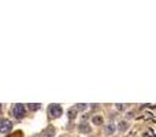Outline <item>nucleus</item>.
Instances as JSON below:
<instances>
[{
	"label": "nucleus",
	"mask_w": 156,
	"mask_h": 137,
	"mask_svg": "<svg viewBox=\"0 0 156 137\" xmlns=\"http://www.w3.org/2000/svg\"><path fill=\"white\" fill-rule=\"evenodd\" d=\"M48 115L51 118H60L63 115V108L60 107V104H49Z\"/></svg>",
	"instance_id": "nucleus-1"
},
{
	"label": "nucleus",
	"mask_w": 156,
	"mask_h": 137,
	"mask_svg": "<svg viewBox=\"0 0 156 137\" xmlns=\"http://www.w3.org/2000/svg\"><path fill=\"white\" fill-rule=\"evenodd\" d=\"M26 114V107L23 106V104H15L14 107H12V115H14L17 119H21L23 118Z\"/></svg>",
	"instance_id": "nucleus-2"
},
{
	"label": "nucleus",
	"mask_w": 156,
	"mask_h": 137,
	"mask_svg": "<svg viewBox=\"0 0 156 137\" xmlns=\"http://www.w3.org/2000/svg\"><path fill=\"white\" fill-rule=\"evenodd\" d=\"M11 130H12V122L10 119L3 118L0 121V132H1V133L6 134V133H8V132H11Z\"/></svg>",
	"instance_id": "nucleus-3"
},
{
	"label": "nucleus",
	"mask_w": 156,
	"mask_h": 137,
	"mask_svg": "<svg viewBox=\"0 0 156 137\" xmlns=\"http://www.w3.org/2000/svg\"><path fill=\"white\" fill-rule=\"evenodd\" d=\"M118 130V128H116V125L114 122H110L107 123V125L104 126V133L107 134V136H111V134H114Z\"/></svg>",
	"instance_id": "nucleus-4"
},
{
	"label": "nucleus",
	"mask_w": 156,
	"mask_h": 137,
	"mask_svg": "<svg viewBox=\"0 0 156 137\" xmlns=\"http://www.w3.org/2000/svg\"><path fill=\"white\" fill-rule=\"evenodd\" d=\"M78 132H79V133H84V134H88L92 132V128H90V125L88 122H81L78 125Z\"/></svg>",
	"instance_id": "nucleus-5"
},
{
	"label": "nucleus",
	"mask_w": 156,
	"mask_h": 137,
	"mask_svg": "<svg viewBox=\"0 0 156 137\" xmlns=\"http://www.w3.org/2000/svg\"><path fill=\"white\" fill-rule=\"evenodd\" d=\"M116 128H118L119 133H125V132L129 130V122H127V121H121V122H118Z\"/></svg>",
	"instance_id": "nucleus-6"
},
{
	"label": "nucleus",
	"mask_w": 156,
	"mask_h": 137,
	"mask_svg": "<svg viewBox=\"0 0 156 137\" xmlns=\"http://www.w3.org/2000/svg\"><path fill=\"white\" fill-rule=\"evenodd\" d=\"M55 134H56V130L52 126H48L47 129L43 130V137H55Z\"/></svg>",
	"instance_id": "nucleus-7"
},
{
	"label": "nucleus",
	"mask_w": 156,
	"mask_h": 137,
	"mask_svg": "<svg viewBox=\"0 0 156 137\" xmlns=\"http://www.w3.org/2000/svg\"><path fill=\"white\" fill-rule=\"evenodd\" d=\"M77 112H78V110L75 107L70 108V110L67 111V117H69V119H74L75 117H77Z\"/></svg>",
	"instance_id": "nucleus-8"
},
{
	"label": "nucleus",
	"mask_w": 156,
	"mask_h": 137,
	"mask_svg": "<svg viewBox=\"0 0 156 137\" xmlns=\"http://www.w3.org/2000/svg\"><path fill=\"white\" fill-rule=\"evenodd\" d=\"M92 122L95 123V125H103V117H101V115H93Z\"/></svg>",
	"instance_id": "nucleus-9"
},
{
	"label": "nucleus",
	"mask_w": 156,
	"mask_h": 137,
	"mask_svg": "<svg viewBox=\"0 0 156 137\" xmlns=\"http://www.w3.org/2000/svg\"><path fill=\"white\" fill-rule=\"evenodd\" d=\"M41 107V104H38V103H36V104H27V108L29 110H32V111H36V110H38V108Z\"/></svg>",
	"instance_id": "nucleus-10"
},
{
	"label": "nucleus",
	"mask_w": 156,
	"mask_h": 137,
	"mask_svg": "<svg viewBox=\"0 0 156 137\" xmlns=\"http://www.w3.org/2000/svg\"><path fill=\"white\" fill-rule=\"evenodd\" d=\"M88 107H89L88 104H77V106H75V108H77L78 111H84V110H86Z\"/></svg>",
	"instance_id": "nucleus-11"
},
{
	"label": "nucleus",
	"mask_w": 156,
	"mask_h": 137,
	"mask_svg": "<svg viewBox=\"0 0 156 137\" xmlns=\"http://www.w3.org/2000/svg\"><path fill=\"white\" fill-rule=\"evenodd\" d=\"M115 107H116V110H119V111H122V110H125V104H116Z\"/></svg>",
	"instance_id": "nucleus-12"
}]
</instances>
